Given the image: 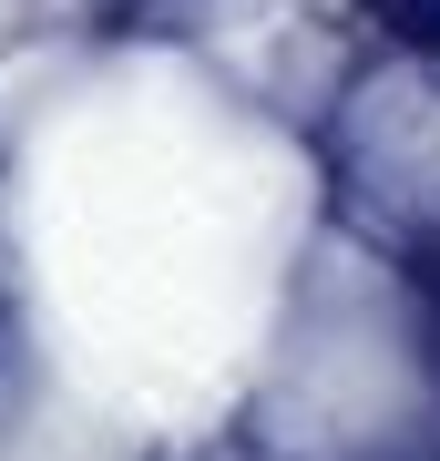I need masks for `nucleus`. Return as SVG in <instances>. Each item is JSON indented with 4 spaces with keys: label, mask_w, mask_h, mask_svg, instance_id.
<instances>
[]
</instances>
